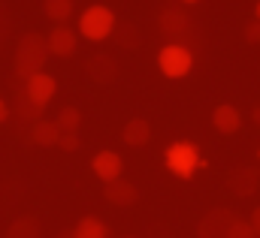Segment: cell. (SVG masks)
Returning a JSON list of instances; mask_svg holds the SVG:
<instances>
[{
	"label": "cell",
	"instance_id": "obj_19",
	"mask_svg": "<svg viewBox=\"0 0 260 238\" xmlns=\"http://www.w3.org/2000/svg\"><path fill=\"white\" fill-rule=\"evenodd\" d=\"M15 115H18V121H40V106L37 103H30L27 100V94H18V100H15Z\"/></svg>",
	"mask_w": 260,
	"mask_h": 238
},
{
	"label": "cell",
	"instance_id": "obj_30",
	"mask_svg": "<svg viewBox=\"0 0 260 238\" xmlns=\"http://www.w3.org/2000/svg\"><path fill=\"white\" fill-rule=\"evenodd\" d=\"M182 3H197V0H182Z\"/></svg>",
	"mask_w": 260,
	"mask_h": 238
},
{
	"label": "cell",
	"instance_id": "obj_14",
	"mask_svg": "<svg viewBox=\"0 0 260 238\" xmlns=\"http://www.w3.org/2000/svg\"><path fill=\"white\" fill-rule=\"evenodd\" d=\"M61 136H64V130L58 127V121H37V124H34V130H30V139H34L37 145H43V148L58 145V142H61Z\"/></svg>",
	"mask_w": 260,
	"mask_h": 238
},
{
	"label": "cell",
	"instance_id": "obj_16",
	"mask_svg": "<svg viewBox=\"0 0 260 238\" xmlns=\"http://www.w3.org/2000/svg\"><path fill=\"white\" fill-rule=\"evenodd\" d=\"M73 238H109V229L100 217H82L73 229Z\"/></svg>",
	"mask_w": 260,
	"mask_h": 238
},
{
	"label": "cell",
	"instance_id": "obj_12",
	"mask_svg": "<svg viewBox=\"0 0 260 238\" xmlns=\"http://www.w3.org/2000/svg\"><path fill=\"white\" fill-rule=\"evenodd\" d=\"M212 124H215V130H218V133L230 136V133H236V130L242 127V115H239V109H236V106L221 103V106L212 112Z\"/></svg>",
	"mask_w": 260,
	"mask_h": 238
},
{
	"label": "cell",
	"instance_id": "obj_7",
	"mask_svg": "<svg viewBox=\"0 0 260 238\" xmlns=\"http://www.w3.org/2000/svg\"><path fill=\"white\" fill-rule=\"evenodd\" d=\"M55 91H58V82H55L49 72H37V75H30V78L24 82V94H27V100L37 103L40 109L55 97Z\"/></svg>",
	"mask_w": 260,
	"mask_h": 238
},
{
	"label": "cell",
	"instance_id": "obj_17",
	"mask_svg": "<svg viewBox=\"0 0 260 238\" xmlns=\"http://www.w3.org/2000/svg\"><path fill=\"white\" fill-rule=\"evenodd\" d=\"M3 238H40V220L37 217H18L6 229Z\"/></svg>",
	"mask_w": 260,
	"mask_h": 238
},
{
	"label": "cell",
	"instance_id": "obj_27",
	"mask_svg": "<svg viewBox=\"0 0 260 238\" xmlns=\"http://www.w3.org/2000/svg\"><path fill=\"white\" fill-rule=\"evenodd\" d=\"M251 118H254V124L260 127V106H254V112H251Z\"/></svg>",
	"mask_w": 260,
	"mask_h": 238
},
{
	"label": "cell",
	"instance_id": "obj_13",
	"mask_svg": "<svg viewBox=\"0 0 260 238\" xmlns=\"http://www.w3.org/2000/svg\"><path fill=\"white\" fill-rule=\"evenodd\" d=\"M46 43H49V52H52V55H61V58H67V55L76 52V33H73L70 27H64V24H58V27L46 36Z\"/></svg>",
	"mask_w": 260,
	"mask_h": 238
},
{
	"label": "cell",
	"instance_id": "obj_28",
	"mask_svg": "<svg viewBox=\"0 0 260 238\" xmlns=\"http://www.w3.org/2000/svg\"><path fill=\"white\" fill-rule=\"evenodd\" d=\"M58 238H73V229H64V232H61Z\"/></svg>",
	"mask_w": 260,
	"mask_h": 238
},
{
	"label": "cell",
	"instance_id": "obj_29",
	"mask_svg": "<svg viewBox=\"0 0 260 238\" xmlns=\"http://www.w3.org/2000/svg\"><path fill=\"white\" fill-rule=\"evenodd\" d=\"M254 15H257V21H260V0H257V9H254Z\"/></svg>",
	"mask_w": 260,
	"mask_h": 238
},
{
	"label": "cell",
	"instance_id": "obj_10",
	"mask_svg": "<svg viewBox=\"0 0 260 238\" xmlns=\"http://www.w3.org/2000/svg\"><path fill=\"white\" fill-rule=\"evenodd\" d=\"M85 72L97 82V85H112L118 78V63L109 58V55H94V58L85 63Z\"/></svg>",
	"mask_w": 260,
	"mask_h": 238
},
{
	"label": "cell",
	"instance_id": "obj_21",
	"mask_svg": "<svg viewBox=\"0 0 260 238\" xmlns=\"http://www.w3.org/2000/svg\"><path fill=\"white\" fill-rule=\"evenodd\" d=\"M115 36H118V43H121L124 49H136V43H139V33H136L133 24H118V27H115Z\"/></svg>",
	"mask_w": 260,
	"mask_h": 238
},
{
	"label": "cell",
	"instance_id": "obj_26",
	"mask_svg": "<svg viewBox=\"0 0 260 238\" xmlns=\"http://www.w3.org/2000/svg\"><path fill=\"white\" fill-rule=\"evenodd\" d=\"M6 115H9V109H6V103L0 100V121H6Z\"/></svg>",
	"mask_w": 260,
	"mask_h": 238
},
{
	"label": "cell",
	"instance_id": "obj_24",
	"mask_svg": "<svg viewBox=\"0 0 260 238\" xmlns=\"http://www.w3.org/2000/svg\"><path fill=\"white\" fill-rule=\"evenodd\" d=\"M245 39H248V43H260V21L257 18L245 24Z\"/></svg>",
	"mask_w": 260,
	"mask_h": 238
},
{
	"label": "cell",
	"instance_id": "obj_15",
	"mask_svg": "<svg viewBox=\"0 0 260 238\" xmlns=\"http://www.w3.org/2000/svg\"><path fill=\"white\" fill-rule=\"evenodd\" d=\"M121 136H124V142H127V145H145V142L151 139V127H148V121L133 118V121L124 124Z\"/></svg>",
	"mask_w": 260,
	"mask_h": 238
},
{
	"label": "cell",
	"instance_id": "obj_8",
	"mask_svg": "<svg viewBox=\"0 0 260 238\" xmlns=\"http://www.w3.org/2000/svg\"><path fill=\"white\" fill-rule=\"evenodd\" d=\"M257 184H260V172L257 169H251V166H239V169H233L230 175H227V187L236 193V196H251V193H257Z\"/></svg>",
	"mask_w": 260,
	"mask_h": 238
},
{
	"label": "cell",
	"instance_id": "obj_5",
	"mask_svg": "<svg viewBox=\"0 0 260 238\" xmlns=\"http://www.w3.org/2000/svg\"><path fill=\"white\" fill-rule=\"evenodd\" d=\"M233 220H236V214H233L230 208H212V211H206V214L200 217L197 235L200 238H227Z\"/></svg>",
	"mask_w": 260,
	"mask_h": 238
},
{
	"label": "cell",
	"instance_id": "obj_22",
	"mask_svg": "<svg viewBox=\"0 0 260 238\" xmlns=\"http://www.w3.org/2000/svg\"><path fill=\"white\" fill-rule=\"evenodd\" d=\"M227 238H257L254 235V229H251V223L248 220H233V226H230V232H227Z\"/></svg>",
	"mask_w": 260,
	"mask_h": 238
},
{
	"label": "cell",
	"instance_id": "obj_18",
	"mask_svg": "<svg viewBox=\"0 0 260 238\" xmlns=\"http://www.w3.org/2000/svg\"><path fill=\"white\" fill-rule=\"evenodd\" d=\"M43 12L52 21H67L73 15V0H43Z\"/></svg>",
	"mask_w": 260,
	"mask_h": 238
},
{
	"label": "cell",
	"instance_id": "obj_11",
	"mask_svg": "<svg viewBox=\"0 0 260 238\" xmlns=\"http://www.w3.org/2000/svg\"><path fill=\"white\" fill-rule=\"evenodd\" d=\"M103 196H106V202H112V205H118V208H127V205H133V202L139 199V190H136L130 181L118 178V181H109V184L103 187Z\"/></svg>",
	"mask_w": 260,
	"mask_h": 238
},
{
	"label": "cell",
	"instance_id": "obj_4",
	"mask_svg": "<svg viewBox=\"0 0 260 238\" xmlns=\"http://www.w3.org/2000/svg\"><path fill=\"white\" fill-rule=\"evenodd\" d=\"M157 66H160V72H164L167 78H182V75L191 72V66H194V55H191L185 46L170 43V46L160 49V55H157Z\"/></svg>",
	"mask_w": 260,
	"mask_h": 238
},
{
	"label": "cell",
	"instance_id": "obj_6",
	"mask_svg": "<svg viewBox=\"0 0 260 238\" xmlns=\"http://www.w3.org/2000/svg\"><path fill=\"white\" fill-rule=\"evenodd\" d=\"M160 30L170 39H179V36H185L191 30V15L182 6H164L160 9Z\"/></svg>",
	"mask_w": 260,
	"mask_h": 238
},
{
	"label": "cell",
	"instance_id": "obj_2",
	"mask_svg": "<svg viewBox=\"0 0 260 238\" xmlns=\"http://www.w3.org/2000/svg\"><path fill=\"white\" fill-rule=\"evenodd\" d=\"M164 160H167V169L173 175H179V178H194L197 169L206 166V160L200 157V148H197L194 142H176V145H170L167 154H164Z\"/></svg>",
	"mask_w": 260,
	"mask_h": 238
},
{
	"label": "cell",
	"instance_id": "obj_3",
	"mask_svg": "<svg viewBox=\"0 0 260 238\" xmlns=\"http://www.w3.org/2000/svg\"><path fill=\"white\" fill-rule=\"evenodd\" d=\"M79 30L88 39H106L115 30V15L109 6H88L79 18Z\"/></svg>",
	"mask_w": 260,
	"mask_h": 238
},
{
	"label": "cell",
	"instance_id": "obj_23",
	"mask_svg": "<svg viewBox=\"0 0 260 238\" xmlns=\"http://www.w3.org/2000/svg\"><path fill=\"white\" fill-rule=\"evenodd\" d=\"M58 145H61V148H64V151H76V148H79V145H82V142H79V136H76V133H64V136H61V142H58Z\"/></svg>",
	"mask_w": 260,
	"mask_h": 238
},
{
	"label": "cell",
	"instance_id": "obj_9",
	"mask_svg": "<svg viewBox=\"0 0 260 238\" xmlns=\"http://www.w3.org/2000/svg\"><path fill=\"white\" fill-rule=\"evenodd\" d=\"M91 169H94V175L100 181H118L121 178V169H124V160L115 154V151H100L97 157H94V163H91Z\"/></svg>",
	"mask_w": 260,
	"mask_h": 238
},
{
	"label": "cell",
	"instance_id": "obj_25",
	"mask_svg": "<svg viewBox=\"0 0 260 238\" xmlns=\"http://www.w3.org/2000/svg\"><path fill=\"white\" fill-rule=\"evenodd\" d=\"M248 223H251V229H254V235L260 238V208H254V214H251V220H248Z\"/></svg>",
	"mask_w": 260,
	"mask_h": 238
},
{
	"label": "cell",
	"instance_id": "obj_1",
	"mask_svg": "<svg viewBox=\"0 0 260 238\" xmlns=\"http://www.w3.org/2000/svg\"><path fill=\"white\" fill-rule=\"evenodd\" d=\"M46 55H49L46 36H40V33H24V36L18 39V49H15V72L27 82L30 75L43 72Z\"/></svg>",
	"mask_w": 260,
	"mask_h": 238
},
{
	"label": "cell",
	"instance_id": "obj_20",
	"mask_svg": "<svg viewBox=\"0 0 260 238\" xmlns=\"http://www.w3.org/2000/svg\"><path fill=\"white\" fill-rule=\"evenodd\" d=\"M79 124H82V112H79V109H73V106L61 109V115H58V127H61L64 133H76Z\"/></svg>",
	"mask_w": 260,
	"mask_h": 238
},
{
	"label": "cell",
	"instance_id": "obj_31",
	"mask_svg": "<svg viewBox=\"0 0 260 238\" xmlns=\"http://www.w3.org/2000/svg\"><path fill=\"white\" fill-rule=\"evenodd\" d=\"M124 238H136V235H124Z\"/></svg>",
	"mask_w": 260,
	"mask_h": 238
}]
</instances>
